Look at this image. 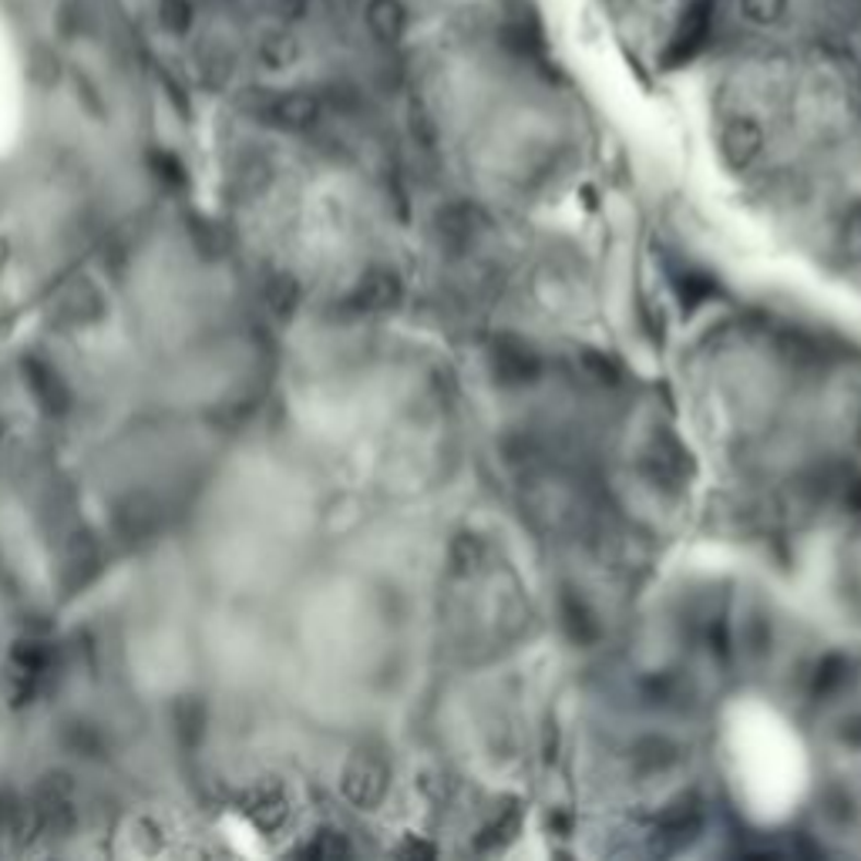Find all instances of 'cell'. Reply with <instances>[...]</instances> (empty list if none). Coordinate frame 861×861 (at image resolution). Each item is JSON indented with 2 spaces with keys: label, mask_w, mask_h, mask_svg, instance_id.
Masks as SVG:
<instances>
[{
  "label": "cell",
  "mask_w": 861,
  "mask_h": 861,
  "mask_svg": "<svg viewBox=\"0 0 861 861\" xmlns=\"http://www.w3.org/2000/svg\"><path fill=\"white\" fill-rule=\"evenodd\" d=\"M835 741L848 751H861V713H848L835 723Z\"/></svg>",
  "instance_id": "cb8c5ba5"
},
{
  "label": "cell",
  "mask_w": 861,
  "mask_h": 861,
  "mask_svg": "<svg viewBox=\"0 0 861 861\" xmlns=\"http://www.w3.org/2000/svg\"><path fill=\"white\" fill-rule=\"evenodd\" d=\"M818 811H822V818L835 828H848L858 822V801L845 784H828L818 798Z\"/></svg>",
  "instance_id": "2e32d148"
},
{
  "label": "cell",
  "mask_w": 861,
  "mask_h": 861,
  "mask_svg": "<svg viewBox=\"0 0 861 861\" xmlns=\"http://www.w3.org/2000/svg\"><path fill=\"white\" fill-rule=\"evenodd\" d=\"M684 760V747L666 734H647L629 747V770L640 778H660Z\"/></svg>",
  "instance_id": "30bf717a"
},
{
  "label": "cell",
  "mask_w": 861,
  "mask_h": 861,
  "mask_svg": "<svg viewBox=\"0 0 861 861\" xmlns=\"http://www.w3.org/2000/svg\"><path fill=\"white\" fill-rule=\"evenodd\" d=\"M404 280L394 266H371L357 277V283L347 293V306L353 313H387L400 303Z\"/></svg>",
  "instance_id": "277c9868"
},
{
  "label": "cell",
  "mask_w": 861,
  "mask_h": 861,
  "mask_svg": "<svg viewBox=\"0 0 861 861\" xmlns=\"http://www.w3.org/2000/svg\"><path fill=\"white\" fill-rule=\"evenodd\" d=\"M488 371L498 387H532L542 377V353L519 334H498L488 344Z\"/></svg>",
  "instance_id": "7a4b0ae2"
},
{
  "label": "cell",
  "mask_w": 861,
  "mask_h": 861,
  "mask_svg": "<svg viewBox=\"0 0 861 861\" xmlns=\"http://www.w3.org/2000/svg\"><path fill=\"white\" fill-rule=\"evenodd\" d=\"M640 472L650 485H656L660 491L666 495H679L690 481H694V455H690V447L679 441L673 431L660 428L650 434V441L643 444L640 451Z\"/></svg>",
  "instance_id": "6da1fadb"
},
{
  "label": "cell",
  "mask_w": 861,
  "mask_h": 861,
  "mask_svg": "<svg viewBox=\"0 0 861 861\" xmlns=\"http://www.w3.org/2000/svg\"><path fill=\"white\" fill-rule=\"evenodd\" d=\"M579 364H582V371L593 377V381H600V384H619V377H623V368H619V360L616 357H609L606 350H593V347H585V350H579Z\"/></svg>",
  "instance_id": "ffe728a7"
},
{
  "label": "cell",
  "mask_w": 861,
  "mask_h": 861,
  "mask_svg": "<svg viewBox=\"0 0 861 861\" xmlns=\"http://www.w3.org/2000/svg\"><path fill=\"white\" fill-rule=\"evenodd\" d=\"M438 240L447 253H468L485 233V216L472 202H451L438 212Z\"/></svg>",
  "instance_id": "ba28073f"
},
{
  "label": "cell",
  "mask_w": 861,
  "mask_h": 861,
  "mask_svg": "<svg viewBox=\"0 0 861 861\" xmlns=\"http://www.w3.org/2000/svg\"><path fill=\"white\" fill-rule=\"evenodd\" d=\"M720 152L734 168L754 165V159L764 152V128L754 118H734L720 131Z\"/></svg>",
  "instance_id": "8fae6325"
},
{
  "label": "cell",
  "mask_w": 861,
  "mask_h": 861,
  "mask_svg": "<svg viewBox=\"0 0 861 861\" xmlns=\"http://www.w3.org/2000/svg\"><path fill=\"white\" fill-rule=\"evenodd\" d=\"M263 121L274 125L280 131H310L324 115V105L313 92H269V98L263 102Z\"/></svg>",
  "instance_id": "5b68a950"
},
{
  "label": "cell",
  "mask_w": 861,
  "mask_h": 861,
  "mask_svg": "<svg viewBox=\"0 0 861 861\" xmlns=\"http://www.w3.org/2000/svg\"><path fill=\"white\" fill-rule=\"evenodd\" d=\"M741 14L754 27H775L788 14V0H741Z\"/></svg>",
  "instance_id": "44dd1931"
},
{
  "label": "cell",
  "mask_w": 861,
  "mask_h": 861,
  "mask_svg": "<svg viewBox=\"0 0 861 861\" xmlns=\"http://www.w3.org/2000/svg\"><path fill=\"white\" fill-rule=\"evenodd\" d=\"M703 828V801L697 794H679L656 814V838L670 845H684Z\"/></svg>",
  "instance_id": "9c48e42d"
},
{
  "label": "cell",
  "mask_w": 861,
  "mask_h": 861,
  "mask_svg": "<svg viewBox=\"0 0 861 861\" xmlns=\"http://www.w3.org/2000/svg\"><path fill=\"white\" fill-rule=\"evenodd\" d=\"M710 27H713V0H697V4L687 8V14L679 18V27L663 51V65L679 68L690 58H697L703 51V44L710 40Z\"/></svg>",
  "instance_id": "8992f818"
},
{
  "label": "cell",
  "mask_w": 861,
  "mask_h": 861,
  "mask_svg": "<svg viewBox=\"0 0 861 861\" xmlns=\"http://www.w3.org/2000/svg\"><path fill=\"white\" fill-rule=\"evenodd\" d=\"M387 788H391V760L381 754V751H371V747H357L347 764H344V775H340V791L344 798L353 804V807H377L384 798H387Z\"/></svg>",
  "instance_id": "3957f363"
},
{
  "label": "cell",
  "mask_w": 861,
  "mask_h": 861,
  "mask_svg": "<svg viewBox=\"0 0 861 861\" xmlns=\"http://www.w3.org/2000/svg\"><path fill=\"white\" fill-rule=\"evenodd\" d=\"M845 505L854 519H861V475H854L848 485H845Z\"/></svg>",
  "instance_id": "d4e9b609"
},
{
  "label": "cell",
  "mask_w": 861,
  "mask_h": 861,
  "mask_svg": "<svg viewBox=\"0 0 861 861\" xmlns=\"http://www.w3.org/2000/svg\"><path fill=\"white\" fill-rule=\"evenodd\" d=\"M841 233H845V246H848V253L861 263V202H854V206L845 212Z\"/></svg>",
  "instance_id": "603a6c76"
},
{
  "label": "cell",
  "mask_w": 861,
  "mask_h": 861,
  "mask_svg": "<svg viewBox=\"0 0 861 861\" xmlns=\"http://www.w3.org/2000/svg\"><path fill=\"white\" fill-rule=\"evenodd\" d=\"M854 679V663L845 653H825L807 673V694L811 700H831Z\"/></svg>",
  "instance_id": "7c38bea8"
},
{
  "label": "cell",
  "mask_w": 861,
  "mask_h": 861,
  "mask_svg": "<svg viewBox=\"0 0 861 861\" xmlns=\"http://www.w3.org/2000/svg\"><path fill=\"white\" fill-rule=\"evenodd\" d=\"M159 27L172 37H186L196 27V4L193 0H159L155 4Z\"/></svg>",
  "instance_id": "d6986e66"
},
{
  "label": "cell",
  "mask_w": 861,
  "mask_h": 861,
  "mask_svg": "<svg viewBox=\"0 0 861 861\" xmlns=\"http://www.w3.org/2000/svg\"><path fill=\"white\" fill-rule=\"evenodd\" d=\"M673 290H676L679 303H684L687 310H697L700 303L713 300V293H717L713 280L703 274V269H694V266L676 269V274H673Z\"/></svg>",
  "instance_id": "e0dca14e"
},
{
  "label": "cell",
  "mask_w": 861,
  "mask_h": 861,
  "mask_svg": "<svg viewBox=\"0 0 861 861\" xmlns=\"http://www.w3.org/2000/svg\"><path fill=\"white\" fill-rule=\"evenodd\" d=\"M556 616H559V626L566 632V640L575 643V647H596L600 637H603V623L596 616V609L589 606V600L579 593L572 585H562L559 589V600H556Z\"/></svg>",
  "instance_id": "52a82bcc"
},
{
  "label": "cell",
  "mask_w": 861,
  "mask_h": 861,
  "mask_svg": "<svg viewBox=\"0 0 861 861\" xmlns=\"http://www.w3.org/2000/svg\"><path fill=\"white\" fill-rule=\"evenodd\" d=\"M519 828H522V807L512 801L502 814H498V818H491V822L478 831L475 848H478V851H491V848H498V845L512 841V838L519 835Z\"/></svg>",
  "instance_id": "ac0fdd59"
},
{
  "label": "cell",
  "mask_w": 861,
  "mask_h": 861,
  "mask_svg": "<svg viewBox=\"0 0 861 861\" xmlns=\"http://www.w3.org/2000/svg\"><path fill=\"white\" fill-rule=\"evenodd\" d=\"M684 697V684L670 673H656L647 679V700H653L656 707H676V700Z\"/></svg>",
  "instance_id": "7402d4cb"
},
{
  "label": "cell",
  "mask_w": 861,
  "mask_h": 861,
  "mask_svg": "<svg viewBox=\"0 0 861 861\" xmlns=\"http://www.w3.org/2000/svg\"><path fill=\"white\" fill-rule=\"evenodd\" d=\"M303 48H300V37L287 27H274V31H263L256 48H253V58L259 68L266 71H290L296 61H300Z\"/></svg>",
  "instance_id": "4fadbf2b"
},
{
  "label": "cell",
  "mask_w": 861,
  "mask_h": 861,
  "mask_svg": "<svg viewBox=\"0 0 861 861\" xmlns=\"http://www.w3.org/2000/svg\"><path fill=\"white\" fill-rule=\"evenodd\" d=\"M488 562V542L481 532H458L455 538L447 542V569L451 575H458V579H468L475 572H481Z\"/></svg>",
  "instance_id": "5bb4252c"
},
{
  "label": "cell",
  "mask_w": 861,
  "mask_h": 861,
  "mask_svg": "<svg viewBox=\"0 0 861 861\" xmlns=\"http://www.w3.org/2000/svg\"><path fill=\"white\" fill-rule=\"evenodd\" d=\"M364 21H368V31L374 40L381 44H397L404 37V27H407V11L400 0H368L364 8Z\"/></svg>",
  "instance_id": "9a60e30c"
}]
</instances>
